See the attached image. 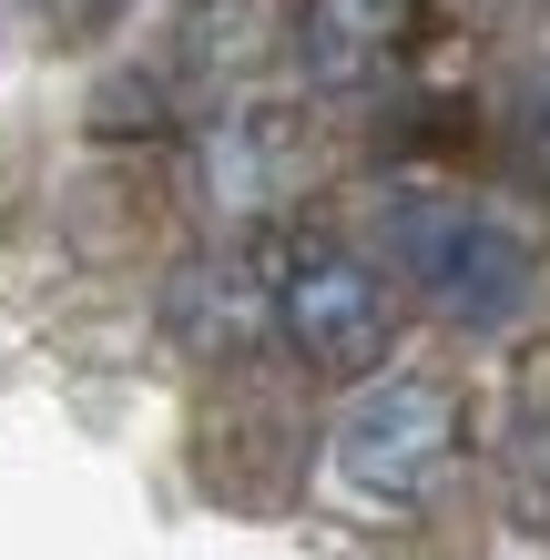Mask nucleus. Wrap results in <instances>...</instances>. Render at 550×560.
I'll return each mask as SVG.
<instances>
[{"label":"nucleus","instance_id":"f257e3e1","mask_svg":"<svg viewBox=\"0 0 550 560\" xmlns=\"http://www.w3.org/2000/svg\"><path fill=\"white\" fill-rule=\"evenodd\" d=\"M387 255L398 276L429 295L448 326H510L530 306V235L479 205H448V194H398L387 205Z\"/></svg>","mask_w":550,"mask_h":560},{"label":"nucleus","instance_id":"f03ea898","mask_svg":"<svg viewBox=\"0 0 550 560\" xmlns=\"http://www.w3.org/2000/svg\"><path fill=\"white\" fill-rule=\"evenodd\" d=\"M327 458H337V489H358L367 510H418L459 458V398L438 377H367Z\"/></svg>","mask_w":550,"mask_h":560},{"label":"nucleus","instance_id":"7ed1b4c3","mask_svg":"<svg viewBox=\"0 0 550 560\" xmlns=\"http://www.w3.org/2000/svg\"><path fill=\"white\" fill-rule=\"evenodd\" d=\"M276 326L285 347L306 357L316 377H367L387 347H398V295L367 255L347 245H296L276 266Z\"/></svg>","mask_w":550,"mask_h":560},{"label":"nucleus","instance_id":"20e7f679","mask_svg":"<svg viewBox=\"0 0 550 560\" xmlns=\"http://www.w3.org/2000/svg\"><path fill=\"white\" fill-rule=\"evenodd\" d=\"M164 326L194 357H245L276 326V276L255 255H194V266L164 285Z\"/></svg>","mask_w":550,"mask_h":560},{"label":"nucleus","instance_id":"39448f33","mask_svg":"<svg viewBox=\"0 0 550 560\" xmlns=\"http://www.w3.org/2000/svg\"><path fill=\"white\" fill-rule=\"evenodd\" d=\"M306 174V133H296V113H266V103H245V113H224L214 133H204V194L224 214H266L285 205Z\"/></svg>","mask_w":550,"mask_h":560},{"label":"nucleus","instance_id":"423d86ee","mask_svg":"<svg viewBox=\"0 0 550 560\" xmlns=\"http://www.w3.org/2000/svg\"><path fill=\"white\" fill-rule=\"evenodd\" d=\"M408 21H418V0H306V11H296L306 82H327V92L377 82L387 61L408 51Z\"/></svg>","mask_w":550,"mask_h":560},{"label":"nucleus","instance_id":"0eeeda50","mask_svg":"<svg viewBox=\"0 0 550 560\" xmlns=\"http://www.w3.org/2000/svg\"><path fill=\"white\" fill-rule=\"evenodd\" d=\"M255 42H266V11H255V0H204V11L184 21V61H194L204 82L245 72V61H255Z\"/></svg>","mask_w":550,"mask_h":560},{"label":"nucleus","instance_id":"6e6552de","mask_svg":"<svg viewBox=\"0 0 550 560\" xmlns=\"http://www.w3.org/2000/svg\"><path fill=\"white\" fill-rule=\"evenodd\" d=\"M510 500H520L530 530H550V418L510 428Z\"/></svg>","mask_w":550,"mask_h":560}]
</instances>
